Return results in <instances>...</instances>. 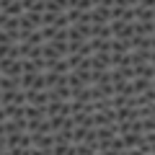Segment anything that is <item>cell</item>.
Returning <instances> with one entry per match:
<instances>
[{
  "label": "cell",
  "instance_id": "cell-1",
  "mask_svg": "<svg viewBox=\"0 0 155 155\" xmlns=\"http://www.w3.org/2000/svg\"><path fill=\"white\" fill-rule=\"evenodd\" d=\"M31 134V150L34 153H52L54 134L52 132H28Z\"/></svg>",
  "mask_w": 155,
  "mask_h": 155
},
{
  "label": "cell",
  "instance_id": "cell-2",
  "mask_svg": "<svg viewBox=\"0 0 155 155\" xmlns=\"http://www.w3.org/2000/svg\"><path fill=\"white\" fill-rule=\"evenodd\" d=\"M91 23H109L111 21V5H93L88 11Z\"/></svg>",
  "mask_w": 155,
  "mask_h": 155
},
{
  "label": "cell",
  "instance_id": "cell-3",
  "mask_svg": "<svg viewBox=\"0 0 155 155\" xmlns=\"http://www.w3.org/2000/svg\"><path fill=\"white\" fill-rule=\"evenodd\" d=\"M91 67H98V70H109V67H111V52H104V49L93 52V54H91Z\"/></svg>",
  "mask_w": 155,
  "mask_h": 155
},
{
  "label": "cell",
  "instance_id": "cell-4",
  "mask_svg": "<svg viewBox=\"0 0 155 155\" xmlns=\"http://www.w3.org/2000/svg\"><path fill=\"white\" fill-rule=\"evenodd\" d=\"M132 28L140 36H150V34L155 31V21H132Z\"/></svg>",
  "mask_w": 155,
  "mask_h": 155
},
{
  "label": "cell",
  "instance_id": "cell-5",
  "mask_svg": "<svg viewBox=\"0 0 155 155\" xmlns=\"http://www.w3.org/2000/svg\"><path fill=\"white\" fill-rule=\"evenodd\" d=\"M140 5H145V8H155V0H140Z\"/></svg>",
  "mask_w": 155,
  "mask_h": 155
},
{
  "label": "cell",
  "instance_id": "cell-6",
  "mask_svg": "<svg viewBox=\"0 0 155 155\" xmlns=\"http://www.w3.org/2000/svg\"><path fill=\"white\" fill-rule=\"evenodd\" d=\"M0 153H8V142H5V137H0Z\"/></svg>",
  "mask_w": 155,
  "mask_h": 155
},
{
  "label": "cell",
  "instance_id": "cell-7",
  "mask_svg": "<svg viewBox=\"0 0 155 155\" xmlns=\"http://www.w3.org/2000/svg\"><path fill=\"white\" fill-rule=\"evenodd\" d=\"M0 137H5V122H0Z\"/></svg>",
  "mask_w": 155,
  "mask_h": 155
},
{
  "label": "cell",
  "instance_id": "cell-8",
  "mask_svg": "<svg viewBox=\"0 0 155 155\" xmlns=\"http://www.w3.org/2000/svg\"><path fill=\"white\" fill-rule=\"evenodd\" d=\"M150 153H153V155H155V142H153V145H150Z\"/></svg>",
  "mask_w": 155,
  "mask_h": 155
},
{
  "label": "cell",
  "instance_id": "cell-9",
  "mask_svg": "<svg viewBox=\"0 0 155 155\" xmlns=\"http://www.w3.org/2000/svg\"><path fill=\"white\" fill-rule=\"evenodd\" d=\"M153 21H155V11H153Z\"/></svg>",
  "mask_w": 155,
  "mask_h": 155
},
{
  "label": "cell",
  "instance_id": "cell-10",
  "mask_svg": "<svg viewBox=\"0 0 155 155\" xmlns=\"http://www.w3.org/2000/svg\"><path fill=\"white\" fill-rule=\"evenodd\" d=\"M153 34H155V31H153Z\"/></svg>",
  "mask_w": 155,
  "mask_h": 155
}]
</instances>
